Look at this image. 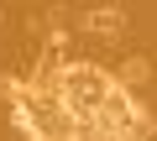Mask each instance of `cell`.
Here are the masks:
<instances>
[{"label": "cell", "instance_id": "1", "mask_svg": "<svg viewBox=\"0 0 157 141\" xmlns=\"http://www.w3.org/2000/svg\"><path fill=\"white\" fill-rule=\"evenodd\" d=\"M42 84H47L78 120H94V110L105 105V94H110L121 79L110 73V68H100V63H47Z\"/></svg>", "mask_w": 157, "mask_h": 141}, {"label": "cell", "instance_id": "2", "mask_svg": "<svg viewBox=\"0 0 157 141\" xmlns=\"http://www.w3.org/2000/svg\"><path fill=\"white\" fill-rule=\"evenodd\" d=\"M84 21H89V32H100V37H115V32H121V21H126V11L105 6V11H89Z\"/></svg>", "mask_w": 157, "mask_h": 141}, {"label": "cell", "instance_id": "3", "mask_svg": "<svg viewBox=\"0 0 157 141\" xmlns=\"http://www.w3.org/2000/svg\"><path fill=\"white\" fill-rule=\"evenodd\" d=\"M115 79H121L126 89H131V84H141V79H147V58H131V63L121 68V73H115Z\"/></svg>", "mask_w": 157, "mask_h": 141}, {"label": "cell", "instance_id": "4", "mask_svg": "<svg viewBox=\"0 0 157 141\" xmlns=\"http://www.w3.org/2000/svg\"><path fill=\"white\" fill-rule=\"evenodd\" d=\"M63 42H68V32H63V26H52V32H47V52H58Z\"/></svg>", "mask_w": 157, "mask_h": 141}, {"label": "cell", "instance_id": "5", "mask_svg": "<svg viewBox=\"0 0 157 141\" xmlns=\"http://www.w3.org/2000/svg\"><path fill=\"white\" fill-rule=\"evenodd\" d=\"M0 21H6V11H0Z\"/></svg>", "mask_w": 157, "mask_h": 141}]
</instances>
